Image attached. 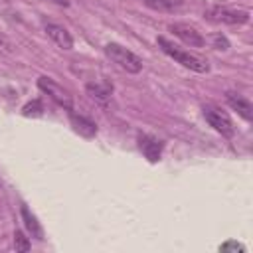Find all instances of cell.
Instances as JSON below:
<instances>
[{"instance_id":"6da1fadb","label":"cell","mask_w":253,"mask_h":253,"mask_svg":"<svg viewBox=\"0 0 253 253\" xmlns=\"http://www.w3.org/2000/svg\"><path fill=\"white\" fill-rule=\"evenodd\" d=\"M158 45H160V49H162L166 55H170L174 61L182 63L184 67H188V69H192V71L206 73V71L210 69V65H208V61H206V59L198 57V55H196V53H192V51L182 49L180 45H176L174 42L166 40L164 36H158Z\"/></svg>"},{"instance_id":"7a4b0ae2","label":"cell","mask_w":253,"mask_h":253,"mask_svg":"<svg viewBox=\"0 0 253 253\" xmlns=\"http://www.w3.org/2000/svg\"><path fill=\"white\" fill-rule=\"evenodd\" d=\"M105 53L111 57L113 63H117L126 73H138L142 69V59L136 53H132L130 49H126V47H123L119 43H107L105 45Z\"/></svg>"},{"instance_id":"3957f363","label":"cell","mask_w":253,"mask_h":253,"mask_svg":"<svg viewBox=\"0 0 253 253\" xmlns=\"http://www.w3.org/2000/svg\"><path fill=\"white\" fill-rule=\"evenodd\" d=\"M206 16L211 22L229 24V26H237V24L249 22V12L247 10H235V8H227V6H211L206 12Z\"/></svg>"},{"instance_id":"277c9868","label":"cell","mask_w":253,"mask_h":253,"mask_svg":"<svg viewBox=\"0 0 253 253\" xmlns=\"http://www.w3.org/2000/svg\"><path fill=\"white\" fill-rule=\"evenodd\" d=\"M204 117H206V121L210 123V126H213L219 134H223V136H227V138L233 136L235 128H233V123H231V119H229L227 113H223V111L217 109V107L208 105V107H204Z\"/></svg>"},{"instance_id":"5b68a950","label":"cell","mask_w":253,"mask_h":253,"mask_svg":"<svg viewBox=\"0 0 253 253\" xmlns=\"http://www.w3.org/2000/svg\"><path fill=\"white\" fill-rule=\"evenodd\" d=\"M38 87H40L45 95H49V99H53L59 107H63L65 111H71V109H73L71 95H69L61 85H57L53 79H49V77H40V79H38Z\"/></svg>"},{"instance_id":"8992f818","label":"cell","mask_w":253,"mask_h":253,"mask_svg":"<svg viewBox=\"0 0 253 253\" xmlns=\"http://www.w3.org/2000/svg\"><path fill=\"white\" fill-rule=\"evenodd\" d=\"M170 32L176 36V38H180L186 45H190V47H204V43H206V40H204V36L196 30V28H192L190 24H172L170 26Z\"/></svg>"},{"instance_id":"52a82bcc","label":"cell","mask_w":253,"mask_h":253,"mask_svg":"<svg viewBox=\"0 0 253 253\" xmlns=\"http://www.w3.org/2000/svg\"><path fill=\"white\" fill-rule=\"evenodd\" d=\"M138 146H140L142 154H144L150 162H158V158H160V154H162V148H164V142L158 140L156 136L140 134V136H138Z\"/></svg>"},{"instance_id":"ba28073f","label":"cell","mask_w":253,"mask_h":253,"mask_svg":"<svg viewBox=\"0 0 253 253\" xmlns=\"http://www.w3.org/2000/svg\"><path fill=\"white\" fill-rule=\"evenodd\" d=\"M225 101H227V105H229L233 111H237L245 121H253V105H251L249 99H245V97L239 95V93L227 91V93H225Z\"/></svg>"},{"instance_id":"9c48e42d","label":"cell","mask_w":253,"mask_h":253,"mask_svg":"<svg viewBox=\"0 0 253 253\" xmlns=\"http://www.w3.org/2000/svg\"><path fill=\"white\" fill-rule=\"evenodd\" d=\"M69 121H71V126L75 128V132H79L81 136L91 138V136H95V134H97V125H95L91 119H87V117H83V115L73 113V109L69 111Z\"/></svg>"},{"instance_id":"30bf717a","label":"cell","mask_w":253,"mask_h":253,"mask_svg":"<svg viewBox=\"0 0 253 253\" xmlns=\"http://www.w3.org/2000/svg\"><path fill=\"white\" fill-rule=\"evenodd\" d=\"M45 34L61 47V49H71L73 47V38L71 34L63 28V26H57V24H45Z\"/></svg>"},{"instance_id":"8fae6325","label":"cell","mask_w":253,"mask_h":253,"mask_svg":"<svg viewBox=\"0 0 253 253\" xmlns=\"http://www.w3.org/2000/svg\"><path fill=\"white\" fill-rule=\"evenodd\" d=\"M20 215H22V221H24V227L28 229V233H30L34 239L42 241V239H43V229H42L40 221L36 219V215H34L26 206L20 208Z\"/></svg>"},{"instance_id":"7c38bea8","label":"cell","mask_w":253,"mask_h":253,"mask_svg":"<svg viewBox=\"0 0 253 253\" xmlns=\"http://www.w3.org/2000/svg\"><path fill=\"white\" fill-rule=\"evenodd\" d=\"M87 93H89L93 99H97L99 103H105V101L111 97V93H113V85H109V83H105V85L89 83V85H87Z\"/></svg>"},{"instance_id":"4fadbf2b","label":"cell","mask_w":253,"mask_h":253,"mask_svg":"<svg viewBox=\"0 0 253 253\" xmlns=\"http://www.w3.org/2000/svg\"><path fill=\"white\" fill-rule=\"evenodd\" d=\"M144 4L158 12H174L182 8V0H144Z\"/></svg>"},{"instance_id":"5bb4252c","label":"cell","mask_w":253,"mask_h":253,"mask_svg":"<svg viewBox=\"0 0 253 253\" xmlns=\"http://www.w3.org/2000/svg\"><path fill=\"white\" fill-rule=\"evenodd\" d=\"M42 113H43V105L40 99H34L32 103L24 105V109H22L24 117H42Z\"/></svg>"},{"instance_id":"9a60e30c","label":"cell","mask_w":253,"mask_h":253,"mask_svg":"<svg viewBox=\"0 0 253 253\" xmlns=\"http://www.w3.org/2000/svg\"><path fill=\"white\" fill-rule=\"evenodd\" d=\"M14 247H16V251H30L32 243L22 231H14Z\"/></svg>"},{"instance_id":"2e32d148","label":"cell","mask_w":253,"mask_h":253,"mask_svg":"<svg viewBox=\"0 0 253 253\" xmlns=\"http://www.w3.org/2000/svg\"><path fill=\"white\" fill-rule=\"evenodd\" d=\"M211 40H213V45H215L217 49H227V47H229L227 38H225V36H221V34H213V36H211Z\"/></svg>"},{"instance_id":"e0dca14e","label":"cell","mask_w":253,"mask_h":253,"mask_svg":"<svg viewBox=\"0 0 253 253\" xmlns=\"http://www.w3.org/2000/svg\"><path fill=\"white\" fill-rule=\"evenodd\" d=\"M219 249H221V251H229V249H233V251H245V247H243V245H239V243H235V241H229V243L221 245Z\"/></svg>"},{"instance_id":"ac0fdd59","label":"cell","mask_w":253,"mask_h":253,"mask_svg":"<svg viewBox=\"0 0 253 253\" xmlns=\"http://www.w3.org/2000/svg\"><path fill=\"white\" fill-rule=\"evenodd\" d=\"M49 2H53V4H57V6H69V0H49Z\"/></svg>"},{"instance_id":"d6986e66","label":"cell","mask_w":253,"mask_h":253,"mask_svg":"<svg viewBox=\"0 0 253 253\" xmlns=\"http://www.w3.org/2000/svg\"><path fill=\"white\" fill-rule=\"evenodd\" d=\"M0 45H4V51H8V53L12 51V49H10V45H8L6 42H4V38H0Z\"/></svg>"}]
</instances>
